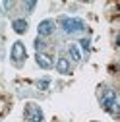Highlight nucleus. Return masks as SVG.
Returning a JSON list of instances; mask_svg holds the SVG:
<instances>
[{
  "label": "nucleus",
  "instance_id": "obj_10",
  "mask_svg": "<svg viewBox=\"0 0 120 122\" xmlns=\"http://www.w3.org/2000/svg\"><path fill=\"white\" fill-rule=\"evenodd\" d=\"M49 83H50V80L45 78V80H39V81H37V87H39V89H47V87H49Z\"/></svg>",
  "mask_w": 120,
  "mask_h": 122
},
{
  "label": "nucleus",
  "instance_id": "obj_3",
  "mask_svg": "<svg viewBox=\"0 0 120 122\" xmlns=\"http://www.w3.org/2000/svg\"><path fill=\"white\" fill-rule=\"evenodd\" d=\"M23 114H25V120H29V122H43V118H45L43 109L35 103H27Z\"/></svg>",
  "mask_w": 120,
  "mask_h": 122
},
{
  "label": "nucleus",
  "instance_id": "obj_1",
  "mask_svg": "<svg viewBox=\"0 0 120 122\" xmlns=\"http://www.w3.org/2000/svg\"><path fill=\"white\" fill-rule=\"evenodd\" d=\"M60 23H62L64 31L70 33V35H78V33L85 31V23H83L80 18H62Z\"/></svg>",
  "mask_w": 120,
  "mask_h": 122
},
{
  "label": "nucleus",
  "instance_id": "obj_9",
  "mask_svg": "<svg viewBox=\"0 0 120 122\" xmlns=\"http://www.w3.org/2000/svg\"><path fill=\"white\" fill-rule=\"evenodd\" d=\"M70 56L74 58V60H76V62H78V60H81V56H80V51H78V47H76V45H70Z\"/></svg>",
  "mask_w": 120,
  "mask_h": 122
},
{
  "label": "nucleus",
  "instance_id": "obj_7",
  "mask_svg": "<svg viewBox=\"0 0 120 122\" xmlns=\"http://www.w3.org/2000/svg\"><path fill=\"white\" fill-rule=\"evenodd\" d=\"M37 64L43 68V70H49L52 68V60L49 54H45V52H37Z\"/></svg>",
  "mask_w": 120,
  "mask_h": 122
},
{
  "label": "nucleus",
  "instance_id": "obj_5",
  "mask_svg": "<svg viewBox=\"0 0 120 122\" xmlns=\"http://www.w3.org/2000/svg\"><path fill=\"white\" fill-rule=\"evenodd\" d=\"M37 31H39L41 37L50 35V33L54 31V21H52V20H43V21L39 23V27H37Z\"/></svg>",
  "mask_w": 120,
  "mask_h": 122
},
{
  "label": "nucleus",
  "instance_id": "obj_4",
  "mask_svg": "<svg viewBox=\"0 0 120 122\" xmlns=\"http://www.w3.org/2000/svg\"><path fill=\"white\" fill-rule=\"evenodd\" d=\"M25 47H23V43L21 41H16L12 45V52H10V56H12V62L16 64V66H21L23 64V60H25Z\"/></svg>",
  "mask_w": 120,
  "mask_h": 122
},
{
  "label": "nucleus",
  "instance_id": "obj_13",
  "mask_svg": "<svg viewBox=\"0 0 120 122\" xmlns=\"http://www.w3.org/2000/svg\"><path fill=\"white\" fill-rule=\"evenodd\" d=\"M80 43H81V49H83V51H89V41H87V39H81Z\"/></svg>",
  "mask_w": 120,
  "mask_h": 122
},
{
  "label": "nucleus",
  "instance_id": "obj_6",
  "mask_svg": "<svg viewBox=\"0 0 120 122\" xmlns=\"http://www.w3.org/2000/svg\"><path fill=\"white\" fill-rule=\"evenodd\" d=\"M56 70H58V74H70V72H72L70 58L60 56V58H58V62H56Z\"/></svg>",
  "mask_w": 120,
  "mask_h": 122
},
{
  "label": "nucleus",
  "instance_id": "obj_12",
  "mask_svg": "<svg viewBox=\"0 0 120 122\" xmlns=\"http://www.w3.org/2000/svg\"><path fill=\"white\" fill-rule=\"evenodd\" d=\"M45 47V41H41V39H37L35 41V49H37V52H41V49Z\"/></svg>",
  "mask_w": 120,
  "mask_h": 122
},
{
  "label": "nucleus",
  "instance_id": "obj_11",
  "mask_svg": "<svg viewBox=\"0 0 120 122\" xmlns=\"http://www.w3.org/2000/svg\"><path fill=\"white\" fill-rule=\"evenodd\" d=\"M23 6H25V10H27V12H31V10L37 6V2H35V0H31V2H25Z\"/></svg>",
  "mask_w": 120,
  "mask_h": 122
},
{
  "label": "nucleus",
  "instance_id": "obj_8",
  "mask_svg": "<svg viewBox=\"0 0 120 122\" xmlns=\"http://www.w3.org/2000/svg\"><path fill=\"white\" fill-rule=\"evenodd\" d=\"M12 27H14V31H16V33H25L27 31V21L25 20H14L12 21Z\"/></svg>",
  "mask_w": 120,
  "mask_h": 122
},
{
  "label": "nucleus",
  "instance_id": "obj_2",
  "mask_svg": "<svg viewBox=\"0 0 120 122\" xmlns=\"http://www.w3.org/2000/svg\"><path fill=\"white\" fill-rule=\"evenodd\" d=\"M101 105H103L105 111L116 114V105H118V101H116V91L110 89V87L105 89V95H103V99H101Z\"/></svg>",
  "mask_w": 120,
  "mask_h": 122
}]
</instances>
